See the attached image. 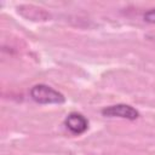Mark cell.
Masks as SVG:
<instances>
[{
  "label": "cell",
  "instance_id": "6da1fadb",
  "mask_svg": "<svg viewBox=\"0 0 155 155\" xmlns=\"http://www.w3.org/2000/svg\"><path fill=\"white\" fill-rule=\"evenodd\" d=\"M30 98L38 104H62L65 102L63 93L46 84H36L29 90Z\"/></svg>",
  "mask_w": 155,
  "mask_h": 155
},
{
  "label": "cell",
  "instance_id": "3957f363",
  "mask_svg": "<svg viewBox=\"0 0 155 155\" xmlns=\"http://www.w3.org/2000/svg\"><path fill=\"white\" fill-rule=\"evenodd\" d=\"M64 127L75 136L82 134L87 131L88 128V120L80 113L73 111L70 114H68L64 119Z\"/></svg>",
  "mask_w": 155,
  "mask_h": 155
},
{
  "label": "cell",
  "instance_id": "277c9868",
  "mask_svg": "<svg viewBox=\"0 0 155 155\" xmlns=\"http://www.w3.org/2000/svg\"><path fill=\"white\" fill-rule=\"evenodd\" d=\"M143 19H144L147 23L155 24V8H150V10H148L147 12H144Z\"/></svg>",
  "mask_w": 155,
  "mask_h": 155
},
{
  "label": "cell",
  "instance_id": "7a4b0ae2",
  "mask_svg": "<svg viewBox=\"0 0 155 155\" xmlns=\"http://www.w3.org/2000/svg\"><path fill=\"white\" fill-rule=\"evenodd\" d=\"M101 113L105 117H120V119H126L130 121L137 120L139 117V111L136 108H133L130 104H124V103L104 107L101 110Z\"/></svg>",
  "mask_w": 155,
  "mask_h": 155
}]
</instances>
